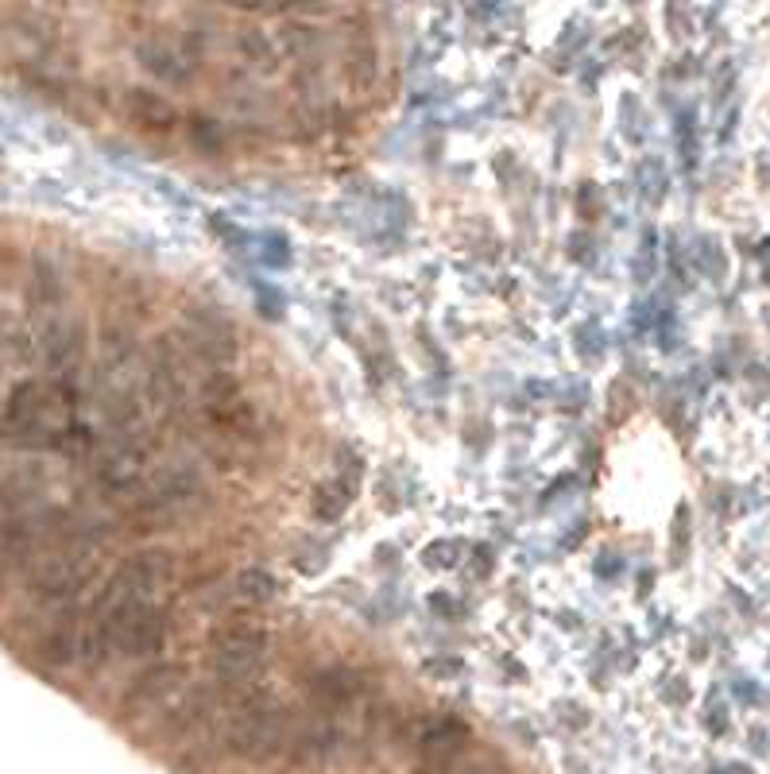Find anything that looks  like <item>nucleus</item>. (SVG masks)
Here are the masks:
<instances>
[{
	"mask_svg": "<svg viewBox=\"0 0 770 774\" xmlns=\"http://www.w3.org/2000/svg\"><path fill=\"white\" fill-rule=\"evenodd\" d=\"M89 573H93V554H89L86 546H81V550L51 554V558L39 561L36 573H31V593H36V600H43V605L63 608L71 605V600H78Z\"/></svg>",
	"mask_w": 770,
	"mask_h": 774,
	"instance_id": "7ed1b4c3",
	"label": "nucleus"
},
{
	"mask_svg": "<svg viewBox=\"0 0 770 774\" xmlns=\"http://www.w3.org/2000/svg\"><path fill=\"white\" fill-rule=\"evenodd\" d=\"M700 728L708 739H728L735 732V709L732 701H724L720 694H708L700 705Z\"/></svg>",
	"mask_w": 770,
	"mask_h": 774,
	"instance_id": "f8f14e48",
	"label": "nucleus"
},
{
	"mask_svg": "<svg viewBox=\"0 0 770 774\" xmlns=\"http://www.w3.org/2000/svg\"><path fill=\"white\" fill-rule=\"evenodd\" d=\"M182 689V667H151L136 677V686L125 694L128 712H160Z\"/></svg>",
	"mask_w": 770,
	"mask_h": 774,
	"instance_id": "423d86ee",
	"label": "nucleus"
},
{
	"mask_svg": "<svg viewBox=\"0 0 770 774\" xmlns=\"http://www.w3.org/2000/svg\"><path fill=\"white\" fill-rule=\"evenodd\" d=\"M267 667V632L256 623H232L225 632H213L210 670L217 677V686L229 694H244V689L260 686V674Z\"/></svg>",
	"mask_w": 770,
	"mask_h": 774,
	"instance_id": "f03ea898",
	"label": "nucleus"
},
{
	"mask_svg": "<svg viewBox=\"0 0 770 774\" xmlns=\"http://www.w3.org/2000/svg\"><path fill=\"white\" fill-rule=\"evenodd\" d=\"M469 554H472L469 538H460V534H438L434 543L422 550V566L438 573H453L460 570V566H469Z\"/></svg>",
	"mask_w": 770,
	"mask_h": 774,
	"instance_id": "9b49d317",
	"label": "nucleus"
},
{
	"mask_svg": "<svg viewBox=\"0 0 770 774\" xmlns=\"http://www.w3.org/2000/svg\"><path fill=\"white\" fill-rule=\"evenodd\" d=\"M275 578L264 570H252L244 573V578L237 581V597L240 600H252V605H267V600H275Z\"/></svg>",
	"mask_w": 770,
	"mask_h": 774,
	"instance_id": "4468645a",
	"label": "nucleus"
},
{
	"mask_svg": "<svg viewBox=\"0 0 770 774\" xmlns=\"http://www.w3.org/2000/svg\"><path fill=\"white\" fill-rule=\"evenodd\" d=\"M63 294V279H59V267L47 256L31 259V303L36 306H54Z\"/></svg>",
	"mask_w": 770,
	"mask_h": 774,
	"instance_id": "ddd939ff",
	"label": "nucleus"
},
{
	"mask_svg": "<svg viewBox=\"0 0 770 774\" xmlns=\"http://www.w3.org/2000/svg\"><path fill=\"white\" fill-rule=\"evenodd\" d=\"M39 348H43L47 365L59 372V380H66V376L81 365V356H86V330H81L78 321L54 318L47 321V330L39 333Z\"/></svg>",
	"mask_w": 770,
	"mask_h": 774,
	"instance_id": "39448f33",
	"label": "nucleus"
},
{
	"mask_svg": "<svg viewBox=\"0 0 770 774\" xmlns=\"http://www.w3.org/2000/svg\"><path fill=\"white\" fill-rule=\"evenodd\" d=\"M294 744V721L287 709H275L264 686L229 694L225 709V751L244 763H272Z\"/></svg>",
	"mask_w": 770,
	"mask_h": 774,
	"instance_id": "f257e3e1",
	"label": "nucleus"
},
{
	"mask_svg": "<svg viewBox=\"0 0 770 774\" xmlns=\"http://www.w3.org/2000/svg\"><path fill=\"white\" fill-rule=\"evenodd\" d=\"M762 330H767V338H770V306L762 310Z\"/></svg>",
	"mask_w": 770,
	"mask_h": 774,
	"instance_id": "dca6fc26",
	"label": "nucleus"
},
{
	"mask_svg": "<svg viewBox=\"0 0 770 774\" xmlns=\"http://www.w3.org/2000/svg\"><path fill=\"white\" fill-rule=\"evenodd\" d=\"M311 697H318L329 709H345L361 697V682H356L353 670H326L311 682Z\"/></svg>",
	"mask_w": 770,
	"mask_h": 774,
	"instance_id": "9d476101",
	"label": "nucleus"
},
{
	"mask_svg": "<svg viewBox=\"0 0 770 774\" xmlns=\"http://www.w3.org/2000/svg\"><path fill=\"white\" fill-rule=\"evenodd\" d=\"M732 697L744 705V709H755V705L767 701V689H762L755 677H735V682H732Z\"/></svg>",
	"mask_w": 770,
	"mask_h": 774,
	"instance_id": "2eb2a0df",
	"label": "nucleus"
},
{
	"mask_svg": "<svg viewBox=\"0 0 770 774\" xmlns=\"http://www.w3.org/2000/svg\"><path fill=\"white\" fill-rule=\"evenodd\" d=\"M125 109L136 125L143 128H160V132H171L178 125V109L171 105L163 93H151V89H128L125 93Z\"/></svg>",
	"mask_w": 770,
	"mask_h": 774,
	"instance_id": "6e6552de",
	"label": "nucleus"
},
{
	"mask_svg": "<svg viewBox=\"0 0 770 774\" xmlns=\"http://www.w3.org/2000/svg\"><path fill=\"white\" fill-rule=\"evenodd\" d=\"M353 492H356V481L353 477H345V472L326 477V481L314 484L311 511L321 519V523H337V519L349 511V504H353Z\"/></svg>",
	"mask_w": 770,
	"mask_h": 774,
	"instance_id": "1a4fd4ad",
	"label": "nucleus"
},
{
	"mask_svg": "<svg viewBox=\"0 0 770 774\" xmlns=\"http://www.w3.org/2000/svg\"><path fill=\"white\" fill-rule=\"evenodd\" d=\"M136 54H140L143 71L155 74V78L167 81V86H178V81H187V74H190L187 54L175 51L171 43H163L160 36H155V39H143V43L136 47Z\"/></svg>",
	"mask_w": 770,
	"mask_h": 774,
	"instance_id": "0eeeda50",
	"label": "nucleus"
},
{
	"mask_svg": "<svg viewBox=\"0 0 770 774\" xmlns=\"http://www.w3.org/2000/svg\"><path fill=\"white\" fill-rule=\"evenodd\" d=\"M469 739H472L469 724H460L457 716H430V721L418 724L415 751L422 756L426 771H445V766H453L465 756Z\"/></svg>",
	"mask_w": 770,
	"mask_h": 774,
	"instance_id": "20e7f679",
	"label": "nucleus"
}]
</instances>
